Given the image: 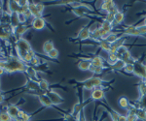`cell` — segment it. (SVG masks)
Returning a JSON list of instances; mask_svg holds the SVG:
<instances>
[{
    "mask_svg": "<svg viewBox=\"0 0 146 121\" xmlns=\"http://www.w3.org/2000/svg\"><path fill=\"white\" fill-rule=\"evenodd\" d=\"M122 36H124L123 34H117V33H115V32H111V33H110L109 35H108L107 36V38L105 39V41L106 42H108V43L109 44H114L115 42H116L117 40H118V39H120L121 38Z\"/></svg>",
    "mask_w": 146,
    "mask_h": 121,
    "instance_id": "obj_21",
    "label": "cell"
},
{
    "mask_svg": "<svg viewBox=\"0 0 146 121\" xmlns=\"http://www.w3.org/2000/svg\"><path fill=\"white\" fill-rule=\"evenodd\" d=\"M30 119V116L27 114V112H25V111H20V112H19V114L17 116V118H16V121H29Z\"/></svg>",
    "mask_w": 146,
    "mask_h": 121,
    "instance_id": "obj_29",
    "label": "cell"
},
{
    "mask_svg": "<svg viewBox=\"0 0 146 121\" xmlns=\"http://www.w3.org/2000/svg\"><path fill=\"white\" fill-rule=\"evenodd\" d=\"M3 101H4V96L0 93V104L3 103Z\"/></svg>",
    "mask_w": 146,
    "mask_h": 121,
    "instance_id": "obj_45",
    "label": "cell"
},
{
    "mask_svg": "<svg viewBox=\"0 0 146 121\" xmlns=\"http://www.w3.org/2000/svg\"><path fill=\"white\" fill-rule=\"evenodd\" d=\"M78 121H87L86 115H85L84 111H82V112L80 113V116H79V118H78Z\"/></svg>",
    "mask_w": 146,
    "mask_h": 121,
    "instance_id": "obj_43",
    "label": "cell"
},
{
    "mask_svg": "<svg viewBox=\"0 0 146 121\" xmlns=\"http://www.w3.org/2000/svg\"><path fill=\"white\" fill-rule=\"evenodd\" d=\"M38 99L42 106L45 107V108H52L54 106L53 103L51 102V100L49 99V97L47 96L46 93H42V94L38 95Z\"/></svg>",
    "mask_w": 146,
    "mask_h": 121,
    "instance_id": "obj_11",
    "label": "cell"
},
{
    "mask_svg": "<svg viewBox=\"0 0 146 121\" xmlns=\"http://www.w3.org/2000/svg\"><path fill=\"white\" fill-rule=\"evenodd\" d=\"M47 96L49 97V99L51 100V102L53 103L54 106H56V105H60L62 104L63 102V98L60 95H58V93L55 92L54 90H49V91L46 92Z\"/></svg>",
    "mask_w": 146,
    "mask_h": 121,
    "instance_id": "obj_8",
    "label": "cell"
},
{
    "mask_svg": "<svg viewBox=\"0 0 146 121\" xmlns=\"http://www.w3.org/2000/svg\"><path fill=\"white\" fill-rule=\"evenodd\" d=\"M25 72H27V74L28 75V77L31 78H36L37 80V75H36V71L32 68V67H27V69H25Z\"/></svg>",
    "mask_w": 146,
    "mask_h": 121,
    "instance_id": "obj_34",
    "label": "cell"
},
{
    "mask_svg": "<svg viewBox=\"0 0 146 121\" xmlns=\"http://www.w3.org/2000/svg\"><path fill=\"white\" fill-rule=\"evenodd\" d=\"M10 20H11V26L12 28H16L17 26L21 24L20 23V20H19V18H18V14L14 13L11 15V18H10Z\"/></svg>",
    "mask_w": 146,
    "mask_h": 121,
    "instance_id": "obj_26",
    "label": "cell"
},
{
    "mask_svg": "<svg viewBox=\"0 0 146 121\" xmlns=\"http://www.w3.org/2000/svg\"><path fill=\"white\" fill-rule=\"evenodd\" d=\"M98 46L100 50H104V52H106L108 53L109 52V50H110V46H111V44H109L105 40H100V41H98Z\"/></svg>",
    "mask_w": 146,
    "mask_h": 121,
    "instance_id": "obj_22",
    "label": "cell"
},
{
    "mask_svg": "<svg viewBox=\"0 0 146 121\" xmlns=\"http://www.w3.org/2000/svg\"><path fill=\"white\" fill-rule=\"evenodd\" d=\"M28 10H29V12H30L31 17H33L34 18H42V15H43V14L40 13L39 10L37 9L36 3H29L28 4Z\"/></svg>",
    "mask_w": 146,
    "mask_h": 121,
    "instance_id": "obj_14",
    "label": "cell"
},
{
    "mask_svg": "<svg viewBox=\"0 0 146 121\" xmlns=\"http://www.w3.org/2000/svg\"><path fill=\"white\" fill-rule=\"evenodd\" d=\"M137 88H138L139 96L146 95V81L145 80H140V82L137 84Z\"/></svg>",
    "mask_w": 146,
    "mask_h": 121,
    "instance_id": "obj_28",
    "label": "cell"
},
{
    "mask_svg": "<svg viewBox=\"0 0 146 121\" xmlns=\"http://www.w3.org/2000/svg\"><path fill=\"white\" fill-rule=\"evenodd\" d=\"M16 50H17L18 58L20 60H22L23 62H31V60L33 59L35 56L34 50H32L31 46L28 42L23 38L19 39L16 43Z\"/></svg>",
    "mask_w": 146,
    "mask_h": 121,
    "instance_id": "obj_1",
    "label": "cell"
},
{
    "mask_svg": "<svg viewBox=\"0 0 146 121\" xmlns=\"http://www.w3.org/2000/svg\"><path fill=\"white\" fill-rule=\"evenodd\" d=\"M104 69H105V67H94L93 65H91L89 71L92 72L93 74H96V75H100V74L103 73Z\"/></svg>",
    "mask_w": 146,
    "mask_h": 121,
    "instance_id": "obj_32",
    "label": "cell"
},
{
    "mask_svg": "<svg viewBox=\"0 0 146 121\" xmlns=\"http://www.w3.org/2000/svg\"><path fill=\"white\" fill-rule=\"evenodd\" d=\"M6 112L12 117V119H16L20 112V109L16 105H9L6 109Z\"/></svg>",
    "mask_w": 146,
    "mask_h": 121,
    "instance_id": "obj_12",
    "label": "cell"
},
{
    "mask_svg": "<svg viewBox=\"0 0 146 121\" xmlns=\"http://www.w3.org/2000/svg\"><path fill=\"white\" fill-rule=\"evenodd\" d=\"M140 25H144V26H146V16L144 17V18H143V22Z\"/></svg>",
    "mask_w": 146,
    "mask_h": 121,
    "instance_id": "obj_46",
    "label": "cell"
},
{
    "mask_svg": "<svg viewBox=\"0 0 146 121\" xmlns=\"http://www.w3.org/2000/svg\"><path fill=\"white\" fill-rule=\"evenodd\" d=\"M118 105H119V107L121 109H124V110H128L129 105H131V103H129V99L127 98V97L122 96V97H120L119 100H118Z\"/></svg>",
    "mask_w": 146,
    "mask_h": 121,
    "instance_id": "obj_20",
    "label": "cell"
},
{
    "mask_svg": "<svg viewBox=\"0 0 146 121\" xmlns=\"http://www.w3.org/2000/svg\"><path fill=\"white\" fill-rule=\"evenodd\" d=\"M137 30L143 37H146V26H144V25H137Z\"/></svg>",
    "mask_w": 146,
    "mask_h": 121,
    "instance_id": "obj_39",
    "label": "cell"
},
{
    "mask_svg": "<svg viewBox=\"0 0 146 121\" xmlns=\"http://www.w3.org/2000/svg\"><path fill=\"white\" fill-rule=\"evenodd\" d=\"M77 38L81 41L91 39V32H90V30H89V27H87V26L82 27V28L79 30L78 35H77Z\"/></svg>",
    "mask_w": 146,
    "mask_h": 121,
    "instance_id": "obj_9",
    "label": "cell"
},
{
    "mask_svg": "<svg viewBox=\"0 0 146 121\" xmlns=\"http://www.w3.org/2000/svg\"><path fill=\"white\" fill-rule=\"evenodd\" d=\"M0 121H12V117L5 111L0 112Z\"/></svg>",
    "mask_w": 146,
    "mask_h": 121,
    "instance_id": "obj_36",
    "label": "cell"
},
{
    "mask_svg": "<svg viewBox=\"0 0 146 121\" xmlns=\"http://www.w3.org/2000/svg\"><path fill=\"white\" fill-rule=\"evenodd\" d=\"M133 70H135V67H133V64L131 63H128L125 65L123 71L127 75H133Z\"/></svg>",
    "mask_w": 146,
    "mask_h": 121,
    "instance_id": "obj_33",
    "label": "cell"
},
{
    "mask_svg": "<svg viewBox=\"0 0 146 121\" xmlns=\"http://www.w3.org/2000/svg\"><path fill=\"white\" fill-rule=\"evenodd\" d=\"M103 82L104 80H102L100 77H91V78H87L86 80H84L82 82V86L83 88L87 90H92L93 91L95 88H98V87H101L103 88Z\"/></svg>",
    "mask_w": 146,
    "mask_h": 121,
    "instance_id": "obj_3",
    "label": "cell"
},
{
    "mask_svg": "<svg viewBox=\"0 0 146 121\" xmlns=\"http://www.w3.org/2000/svg\"><path fill=\"white\" fill-rule=\"evenodd\" d=\"M124 35H129V36H133V37H143L137 30V25H128V26L124 27L123 31L121 32Z\"/></svg>",
    "mask_w": 146,
    "mask_h": 121,
    "instance_id": "obj_6",
    "label": "cell"
},
{
    "mask_svg": "<svg viewBox=\"0 0 146 121\" xmlns=\"http://www.w3.org/2000/svg\"><path fill=\"white\" fill-rule=\"evenodd\" d=\"M54 48H55V46H54V43L51 40L46 41L45 43L43 44V52H45L46 54H48V53L50 52L52 50H54Z\"/></svg>",
    "mask_w": 146,
    "mask_h": 121,
    "instance_id": "obj_24",
    "label": "cell"
},
{
    "mask_svg": "<svg viewBox=\"0 0 146 121\" xmlns=\"http://www.w3.org/2000/svg\"><path fill=\"white\" fill-rule=\"evenodd\" d=\"M30 64H32L33 66H39V65H40V59L36 56V55H35V56L33 57V59L31 60V62H30Z\"/></svg>",
    "mask_w": 146,
    "mask_h": 121,
    "instance_id": "obj_41",
    "label": "cell"
},
{
    "mask_svg": "<svg viewBox=\"0 0 146 121\" xmlns=\"http://www.w3.org/2000/svg\"><path fill=\"white\" fill-rule=\"evenodd\" d=\"M36 6H37V9L39 10L40 13L43 14L44 9H45V6H44V4H42V3H36Z\"/></svg>",
    "mask_w": 146,
    "mask_h": 121,
    "instance_id": "obj_42",
    "label": "cell"
},
{
    "mask_svg": "<svg viewBox=\"0 0 146 121\" xmlns=\"http://www.w3.org/2000/svg\"><path fill=\"white\" fill-rule=\"evenodd\" d=\"M4 72H5V71H4V69H3V68H2V67H1V66H0V76H1V75H2V74H3V73H4Z\"/></svg>",
    "mask_w": 146,
    "mask_h": 121,
    "instance_id": "obj_47",
    "label": "cell"
},
{
    "mask_svg": "<svg viewBox=\"0 0 146 121\" xmlns=\"http://www.w3.org/2000/svg\"><path fill=\"white\" fill-rule=\"evenodd\" d=\"M47 55H48V57L51 58V59H56V58L58 57V55H60V52H58L56 48H54V50H52Z\"/></svg>",
    "mask_w": 146,
    "mask_h": 121,
    "instance_id": "obj_35",
    "label": "cell"
},
{
    "mask_svg": "<svg viewBox=\"0 0 146 121\" xmlns=\"http://www.w3.org/2000/svg\"><path fill=\"white\" fill-rule=\"evenodd\" d=\"M125 20V12L124 11H119L118 13L115 15V20L112 22V26H118V25L122 24Z\"/></svg>",
    "mask_w": 146,
    "mask_h": 121,
    "instance_id": "obj_17",
    "label": "cell"
},
{
    "mask_svg": "<svg viewBox=\"0 0 146 121\" xmlns=\"http://www.w3.org/2000/svg\"><path fill=\"white\" fill-rule=\"evenodd\" d=\"M144 121H146V120H144Z\"/></svg>",
    "mask_w": 146,
    "mask_h": 121,
    "instance_id": "obj_48",
    "label": "cell"
},
{
    "mask_svg": "<svg viewBox=\"0 0 146 121\" xmlns=\"http://www.w3.org/2000/svg\"><path fill=\"white\" fill-rule=\"evenodd\" d=\"M118 60L120 59L118 55H117V53H108V63H110V66L115 64Z\"/></svg>",
    "mask_w": 146,
    "mask_h": 121,
    "instance_id": "obj_31",
    "label": "cell"
},
{
    "mask_svg": "<svg viewBox=\"0 0 146 121\" xmlns=\"http://www.w3.org/2000/svg\"><path fill=\"white\" fill-rule=\"evenodd\" d=\"M133 75L136 76L137 78H140V80H145L146 81V65L144 62L142 61V59L140 58H135L133 61Z\"/></svg>",
    "mask_w": 146,
    "mask_h": 121,
    "instance_id": "obj_4",
    "label": "cell"
},
{
    "mask_svg": "<svg viewBox=\"0 0 146 121\" xmlns=\"http://www.w3.org/2000/svg\"><path fill=\"white\" fill-rule=\"evenodd\" d=\"M18 18H19V20H20V23L22 24V23H23V22H27V17H25L23 14H22V13H19L18 14Z\"/></svg>",
    "mask_w": 146,
    "mask_h": 121,
    "instance_id": "obj_40",
    "label": "cell"
},
{
    "mask_svg": "<svg viewBox=\"0 0 146 121\" xmlns=\"http://www.w3.org/2000/svg\"><path fill=\"white\" fill-rule=\"evenodd\" d=\"M38 87H39V89L41 90V91L46 93L47 91H49L50 84H49V82L46 80H40L38 81Z\"/></svg>",
    "mask_w": 146,
    "mask_h": 121,
    "instance_id": "obj_23",
    "label": "cell"
},
{
    "mask_svg": "<svg viewBox=\"0 0 146 121\" xmlns=\"http://www.w3.org/2000/svg\"><path fill=\"white\" fill-rule=\"evenodd\" d=\"M27 29H28L27 26H25V25H23V24H20L19 26H17L16 28L13 29V33L17 36V38L19 40V39L22 38V36L27 32Z\"/></svg>",
    "mask_w": 146,
    "mask_h": 121,
    "instance_id": "obj_16",
    "label": "cell"
},
{
    "mask_svg": "<svg viewBox=\"0 0 146 121\" xmlns=\"http://www.w3.org/2000/svg\"><path fill=\"white\" fill-rule=\"evenodd\" d=\"M135 115L138 120H141V121L146 120V111L145 110L137 109V110H136V112H135Z\"/></svg>",
    "mask_w": 146,
    "mask_h": 121,
    "instance_id": "obj_30",
    "label": "cell"
},
{
    "mask_svg": "<svg viewBox=\"0 0 146 121\" xmlns=\"http://www.w3.org/2000/svg\"><path fill=\"white\" fill-rule=\"evenodd\" d=\"M100 28L103 29L105 32H107V33H111L112 32V29H113V26H112V23L106 22V20H103L102 22L100 23Z\"/></svg>",
    "mask_w": 146,
    "mask_h": 121,
    "instance_id": "obj_25",
    "label": "cell"
},
{
    "mask_svg": "<svg viewBox=\"0 0 146 121\" xmlns=\"http://www.w3.org/2000/svg\"><path fill=\"white\" fill-rule=\"evenodd\" d=\"M131 107H133V108H135V109H141V110L146 111V95L138 97V98L136 99L135 103Z\"/></svg>",
    "mask_w": 146,
    "mask_h": 121,
    "instance_id": "obj_13",
    "label": "cell"
},
{
    "mask_svg": "<svg viewBox=\"0 0 146 121\" xmlns=\"http://www.w3.org/2000/svg\"><path fill=\"white\" fill-rule=\"evenodd\" d=\"M93 11L90 7H88L86 5V4H82L81 6L77 7V8H74L72 9V13L74 14L75 16H77V17L79 18H83V17H86L87 15H88L89 13H91V12Z\"/></svg>",
    "mask_w": 146,
    "mask_h": 121,
    "instance_id": "obj_5",
    "label": "cell"
},
{
    "mask_svg": "<svg viewBox=\"0 0 146 121\" xmlns=\"http://www.w3.org/2000/svg\"><path fill=\"white\" fill-rule=\"evenodd\" d=\"M114 6H116V5H115V2L113 1V0H106V1L102 2V4H101V6H100V10L107 13V12L111 8H113Z\"/></svg>",
    "mask_w": 146,
    "mask_h": 121,
    "instance_id": "obj_19",
    "label": "cell"
},
{
    "mask_svg": "<svg viewBox=\"0 0 146 121\" xmlns=\"http://www.w3.org/2000/svg\"><path fill=\"white\" fill-rule=\"evenodd\" d=\"M119 114H120V113H119V112H117L116 111H114V110H112V109H110V111H109V115H110V117L112 118V121H117V119H118Z\"/></svg>",
    "mask_w": 146,
    "mask_h": 121,
    "instance_id": "obj_37",
    "label": "cell"
},
{
    "mask_svg": "<svg viewBox=\"0 0 146 121\" xmlns=\"http://www.w3.org/2000/svg\"><path fill=\"white\" fill-rule=\"evenodd\" d=\"M125 65H126V63H125L123 60L120 59V60H118V61H117L115 64L111 65V66H110V69L116 70V71H123Z\"/></svg>",
    "mask_w": 146,
    "mask_h": 121,
    "instance_id": "obj_27",
    "label": "cell"
},
{
    "mask_svg": "<svg viewBox=\"0 0 146 121\" xmlns=\"http://www.w3.org/2000/svg\"><path fill=\"white\" fill-rule=\"evenodd\" d=\"M0 66L4 69L5 72L8 73H14V72H25L27 66L22 60H20L18 57L11 56L5 60L0 61Z\"/></svg>",
    "mask_w": 146,
    "mask_h": 121,
    "instance_id": "obj_2",
    "label": "cell"
},
{
    "mask_svg": "<svg viewBox=\"0 0 146 121\" xmlns=\"http://www.w3.org/2000/svg\"><path fill=\"white\" fill-rule=\"evenodd\" d=\"M103 20H106V22L112 23L113 22H114L115 20V15H113V14H110V13H107L106 15L104 16V18H103Z\"/></svg>",
    "mask_w": 146,
    "mask_h": 121,
    "instance_id": "obj_38",
    "label": "cell"
},
{
    "mask_svg": "<svg viewBox=\"0 0 146 121\" xmlns=\"http://www.w3.org/2000/svg\"><path fill=\"white\" fill-rule=\"evenodd\" d=\"M104 99H105V92L103 90V88L101 87L95 88L92 91L91 100H93V101H102Z\"/></svg>",
    "mask_w": 146,
    "mask_h": 121,
    "instance_id": "obj_7",
    "label": "cell"
},
{
    "mask_svg": "<svg viewBox=\"0 0 146 121\" xmlns=\"http://www.w3.org/2000/svg\"><path fill=\"white\" fill-rule=\"evenodd\" d=\"M117 121H127V115H124V114H121V113H120Z\"/></svg>",
    "mask_w": 146,
    "mask_h": 121,
    "instance_id": "obj_44",
    "label": "cell"
},
{
    "mask_svg": "<svg viewBox=\"0 0 146 121\" xmlns=\"http://www.w3.org/2000/svg\"><path fill=\"white\" fill-rule=\"evenodd\" d=\"M31 25L35 30H42L43 28H45L46 27V22L43 18H33Z\"/></svg>",
    "mask_w": 146,
    "mask_h": 121,
    "instance_id": "obj_10",
    "label": "cell"
},
{
    "mask_svg": "<svg viewBox=\"0 0 146 121\" xmlns=\"http://www.w3.org/2000/svg\"><path fill=\"white\" fill-rule=\"evenodd\" d=\"M91 65V61L89 59H82L77 63V66L81 71H89Z\"/></svg>",
    "mask_w": 146,
    "mask_h": 121,
    "instance_id": "obj_18",
    "label": "cell"
},
{
    "mask_svg": "<svg viewBox=\"0 0 146 121\" xmlns=\"http://www.w3.org/2000/svg\"><path fill=\"white\" fill-rule=\"evenodd\" d=\"M89 60L91 61V64L93 65L94 67H105L104 60H103V58L100 56V55H96V56L90 58Z\"/></svg>",
    "mask_w": 146,
    "mask_h": 121,
    "instance_id": "obj_15",
    "label": "cell"
}]
</instances>
